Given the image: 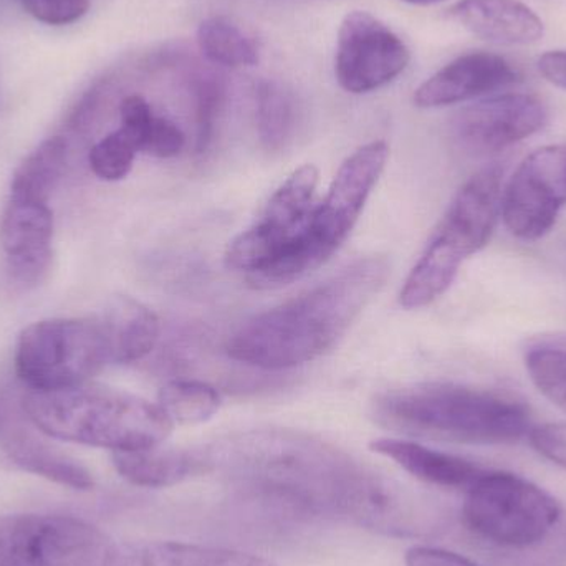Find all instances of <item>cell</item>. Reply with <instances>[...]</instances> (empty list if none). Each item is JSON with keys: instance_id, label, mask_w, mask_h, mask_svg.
Masks as SVG:
<instances>
[{"instance_id": "cell-1", "label": "cell", "mask_w": 566, "mask_h": 566, "mask_svg": "<svg viewBox=\"0 0 566 566\" xmlns=\"http://www.w3.org/2000/svg\"><path fill=\"white\" fill-rule=\"evenodd\" d=\"M206 455L209 472L293 514L345 518L381 532L395 511V481L312 436L245 432L206 448Z\"/></svg>"}, {"instance_id": "cell-2", "label": "cell", "mask_w": 566, "mask_h": 566, "mask_svg": "<svg viewBox=\"0 0 566 566\" xmlns=\"http://www.w3.org/2000/svg\"><path fill=\"white\" fill-rule=\"evenodd\" d=\"M386 259L353 262L308 292L249 319L228 343L235 361L282 371L325 355L388 279Z\"/></svg>"}, {"instance_id": "cell-3", "label": "cell", "mask_w": 566, "mask_h": 566, "mask_svg": "<svg viewBox=\"0 0 566 566\" xmlns=\"http://www.w3.org/2000/svg\"><path fill=\"white\" fill-rule=\"evenodd\" d=\"M379 424L408 434L468 444H511L528 436L521 401L454 382H424L385 392L373 405Z\"/></svg>"}, {"instance_id": "cell-4", "label": "cell", "mask_w": 566, "mask_h": 566, "mask_svg": "<svg viewBox=\"0 0 566 566\" xmlns=\"http://www.w3.org/2000/svg\"><path fill=\"white\" fill-rule=\"evenodd\" d=\"M20 398L30 421L49 438L112 452L156 448L175 428L158 405L93 382Z\"/></svg>"}, {"instance_id": "cell-5", "label": "cell", "mask_w": 566, "mask_h": 566, "mask_svg": "<svg viewBox=\"0 0 566 566\" xmlns=\"http://www.w3.org/2000/svg\"><path fill=\"white\" fill-rule=\"evenodd\" d=\"M388 156L385 142H373L346 158L328 195L313 208L305 229L271 264L249 274V285L258 290L281 289L329 261L352 234L373 188L385 171Z\"/></svg>"}, {"instance_id": "cell-6", "label": "cell", "mask_w": 566, "mask_h": 566, "mask_svg": "<svg viewBox=\"0 0 566 566\" xmlns=\"http://www.w3.org/2000/svg\"><path fill=\"white\" fill-rule=\"evenodd\" d=\"M502 181L504 169L491 165L459 189L402 285L399 303L406 310L422 308L444 295L464 261L489 244L501 218Z\"/></svg>"}, {"instance_id": "cell-7", "label": "cell", "mask_w": 566, "mask_h": 566, "mask_svg": "<svg viewBox=\"0 0 566 566\" xmlns=\"http://www.w3.org/2000/svg\"><path fill=\"white\" fill-rule=\"evenodd\" d=\"M112 365L98 315L32 323L19 336L15 371L29 391H60L90 382Z\"/></svg>"}, {"instance_id": "cell-8", "label": "cell", "mask_w": 566, "mask_h": 566, "mask_svg": "<svg viewBox=\"0 0 566 566\" xmlns=\"http://www.w3.org/2000/svg\"><path fill=\"white\" fill-rule=\"evenodd\" d=\"M560 517L554 495L511 472L485 471L465 497L468 527L501 547H532L554 531Z\"/></svg>"}, {"instance_id": "cell-9", "label": "cell", "mask_w": 566, "mask_h": 566, "mask_svg": "<svg viewBox=\"0 0 566 566\" xmlns=\"http://www.w3.org/2000/svg\"><path fill=\"white\" fill-rule=\"evenodd\" d=\"M113 545L75 515H0V566H106Z\"/></svg>"}, {"instance_id": "cell-10", "label": "cell", "mask_w": 566, "mask_h": 566, "mask_svg": "<svg viewBox=\"0 0 566 566\" xmlns=\"http://www.w3.org/2000/svg\"><path fill=\"white\" fill-rule=\"evenodd\" d=\"M318 169L305 165L293 171L272 195L258 221L239 234L226 252V265L254 274L275 258L305 229L315 208Z\"/></svg>"}, {"instance_id": "cell-11", "label": "cell", "mask_w": 566, "mask_h": 566, "mask_svg": "<svg viewBox=\"0 0 566 566\" xmlns=\"http://www.w3.org/2000/svg\"><path fill=\"white\" fill-rule=\"evenodd\" d=\"M566 206V143L535 149L502 191L505 228L521 241H538L557 224Z\"/></svg>"}, {"instance_id": "cell-12", "label": "cell", "mask_w": 566, "mask_h": 566, "mask_svg": "<svg viewBox=\"0 0 566 566\" xmlns=\"http://www.w3.org/2000/svg\"><path fill=\"white\" fill-rule=\"evenodd\" d=\"M409 60L406 43L371 13L353 10L343 19L335 75L346 92L363 95L382 88L405 72Z\"/></svg>"}, {"instance_id": "cell-13", "label": "cell", "mask_w": 566, "mask_h": 566, "mask_svg": "<svg viewBox=\"0 0 566 566\" xmlns=\"http://www.w3.org/2000/svg\"><path fill=\"white\" fill-rule=\"evenodd\" d=\"M547 122V105L538 96L502 93L461 109L452 119V135L469 155L488 156L537 135Z\"/></svg>"}, {"instance_id": "cell-14", "label": "cell", "mask_w": 566, "mask_h": 566, "mask_svg": "<svg viewBox=\"0 0 566 566\" xmlns=\"http://www.w3.org/2000/svg\"><path fill=\"white\" fill-rule=\"evenodd\" d=\"M0 449L7 458L30 474L73 491H92V472L52 444L22 408V398L0 395Z\"/></svg>"}, {"instance_id": "cell-15", "label": "cell", "mask_w": 566, "mask_h": 566, "mask_svg": "<svg viewBox=\"0 0 566 566\" xmlns=\"http://www.w3.org/2000/svg\"><path fill=\"white\" fill-rule=\"evenodd\" d=\"M53 212L49 202L9 196L0 218V245L10 277L39 285L53 259Z\"/></svg>"}, {"instance_id": "cell-16", "label": "cell", "mask_w": 566, "mask_h": 566, "mask_svg": "<svg viewBox=\"0 0 566 566\" xmlns=\"http://www.w3.org/2000/svg\"><path fill=\"white\" fill-rule=\"evenodd\" d=\"M522 75L514 63L497 53H464L426 80L415 93L419 108H442L495 95L517 85Z\"/></svg>"}, {"instance_id": "cell-17", "label": "cell", "mask_w": 566, "mask_h": 566, "mask_svg": "<svg viewBox=\"0 0 566 566\" xmlns=\"http://www.w3.org/2000/svg\"><path fill=\"white\" fill-rule=\"evenodd\" d=\"M452 19L495 45H532L545 33L544 20L521 0H458Z\"/></svg>"}, {"instance_id": "cell-18", "label": "cell", "mask_w": 566, "mask_h": 566, "mask_svg": "<svg viewBox=\"0 0 566 566\" xmlns=\"http://www.w3.org/2000/svg\"><path fill=\"white\" fill-rule=\"evenodd\" d=\"M369 449L382 458L391 459L419 481L436 488L468 492L485 472L484 468L468 459L436 451L405 439H375Z\"/></svg>"}, {"instance_id": "cell-19", "label": "cell", "mask_w": 566, "mask_h": 566, "mask_svg": "<svg viewBox=\"0 0 566 566\" xmlns=\"http://www.w3.org/2000/svg\"><path fill=\"white\" fill-rule=\"evenodd\" d=\"M106 566H277L268 558L231 548L182 542L113 545Z\"/></svg>"}, {"instance_id": "cell-20", "label": "cell", "mask_w": 566, "mask_h": 566, "mask_svg": "<svg viewBox=\"0 0 566 566\" xmlns=\"http://www.w3.org/2000/svg\"><path fill=\"white\" fill-rule=\"evenodd\" d=\"M116 472L129 484L146 489H165L181 484L195 475L209 472L208 455L196 449H139L113 452Z\"/></svg>"}, {"instance_id": "cell-21", "label": "cell", "mask_w": 566, "mask_h": 566, "mask_svg": "<svg viewBox=\"0 0 566 566\" xmlns=\"http://www.w3.org/2000/svg\"><path fill=\"white\" fill-rule=\"evenodd\" d=\"M98 318L108 339L112 365L142 361L158 345V316L138 300L116 296Z\"/></svg>"}, {"instance_id": "cell-22", "label": "cell", "mask_w": 566, "mask_h": 566, "mask_svg": "<svg viewBox=\"0 0 566 566\" xmlns=\"http://www.w3.org/2000/svg\"><path fill=\"white\" fill-rule=\"evenodd\" d=\"M69 165V142L63 136L45 139L13 172L10 196L50 202V196Z\"/></svg>"}, {"instance_id": "cell-23", "label": "cell", "mask_w": 566, "mask_h": 566, "mask_svg": "<svg viewBox=\"0 0 566 566\" xmlns=\"http://www.w3.org/2000/svg\"><path fill=\"white\" fill-rule=\"evenodd\" d=\"M221 405V395L208 382L176 379L159 389L158 406L172 424H201L218 415Z\"/></svg>"}, {"instance_id": "cell-24", "label": "cell", "mask_w": 566, "mask_h": 566, "mask_svg": "<svg viewBox=\"0 0 566 566\" xmlns=\"http://www.w3.org/2000/svg\"><path fill=\"white\" fill-rule=\"evenodd\" d=\"M201 52L218 65L254 66L259 63V50L241 27L226 17H209L198 29Z\"/></svg>"}, {"instance_id": "cell-25", "label": "cell", "mask_w": 566, "mask_h": 566, "mask_svg": "<svg viewBox=\"0 0 566 566\" xmlns=\"http://www.w3.org/2000/svg\"><path fill=\"white\" fill-rule=\"evenodd\" d=\"M292 125V96L281 83L265 80L258 88V128L264 148L269 151L281 149L289 139Z\"/></svg>"}, {"instance_id": "cell-26", "label": "cell", "mask_w": 566, "mask_h": 566, "mask_svg": "<svg viewBox=\"0 0 566 566\" xmlns=\"http://www.w3.org/2000/svg\"><path fill=\"white\" fill-rule=\"evenodd\" d=\"M525 366L538 391L566 412V348L542 343L527 353Z\"/></svg>"}, {"instance_id": "cell-27", "label": "cell", "mask_w": 566, "mask_h": 566, "mask_svg": "<svg viewBox=\"0 0 566 566\" xmlns=\"http://www.w3.org/2000/svg\"><path fill=\"white\" fill-rule=\"evenodd\" d=\"M136 153H138V148L135 143L122 129H116L99 139L90 149V169L102 181H122L132 171Z\"/></svg>"}, {"instance_id": "cell-28", "label": "cell", "mask_w": 566, "mask_h": 566, "mask_svg": "<svg viewBox=\"0 0 566 566\" xmlns=\"http://www.w3.org/2000/svg\"><path fill=\"white\" fill-rule=\"evenodd\" d=\"M192 88H195L196 122H198L196 149L198 153H205L214 136L216 119L224 99V88L212 75L196 76Z\"/></svg>"}, {"instance_id": "cell-29", "label": "cell", "mask_w": 566, "mask_h": 566, "mask_svg": "<svg viewBox=\"0 0 566 566\" xmlns=\"http://www.w3.org/2000/svg\"><path fill=\"white\" fill-rule=\"evenodd\" d=\"M186 135L172 119L155 116L143 143L142 153L153 158H175L185 149Z\"/></svg>"}, {"instance_id": "cell-30", "label": "cell", "mask_w": 566, "mask_h": 566, "mask_svg": "<svg viewBox=\"0 0 566 566\" xmlns=\"http://www.w3.org/2000/svg\"><path fill=\"white\" fill-rule=\"evenodd\" d=\"M23 7L46 25H69L88 12L90 0H23Z\"/></svg>"}, {"instance_id": "cell-31", "label": "cell", "mask_w": 566, "mask_h": 566, "mask_svg": "<svg viewBox=\"0 0 566 566\" xmlns=\"http://www.w3.org/2000/svg\"><path fill=\"white\" fill-rule=\"evenodd\" d=\"M155 116L149 103L139 95L126 96L119 105V118H122L119 129L135 143L138 153H142L143 143Z\"/></svg>"}, {"instance_id": "cell-32", "label": "cell", "mask_w": 566, "mask_h": 566, "mask_svg": "<svg viewBox=\"0 0 566 566\" xmlns=\"http://www.w3.org/2000/svg\"><path fill=\"white\" fill-rule=\"evenodd\" d=\"M532 448L566 471V422L534 426L528 432Z\"/></svg>"}, {"instance_id": "cell-33", "label": "cell", "mask_w": 566, "mask_h": 566, "mask_svg": "<svg viewBox=\"0 0 566 566\" xmlns=\"http://www.w3.org/2000/svg\"><path fill=\"white\" fill-rule=\"evenodd\" d=\"M406 566H481L454 552L434 547H412L406 554Z\"/></svg>"}, {"instance_id": "cell-34", "label": "cell", "mask_w": 566, "mask_h": 566, "mask_svg": "<svg viewBox=\"0 0 566 566\" xmlns=\"http://www.w3.org/2000/svg\"><path fill=\"white\" fill-rule=\"evenodd\" d=\"M538 73L557 88L566 92V50H551L537 60Z\"/></svg>"}, {"instance_id": "cell-35", "label": "cell", "mask_w": 566, "mask_h": 566, "mask_svg": "<svg viewBox=\"0 0 566 566\" xmlns=\"http://www.w3.org/2000/svg\"><path fill=\"white\" fill-rule=\"evenodd\" d=\"M406 3H412V6H436V3L446 2V0H402Z\"/></svg>"}, {"instance_id": "cell-36", "label": "cell", "mask_w": 566, "mask_h": 566, "mask_svg": "<svg viewBox=\"0 0 566 566\" xmlns=\"http://www.w3.org/2000/svg\"><path fill=\"white\" fill-rule=\"evenodd\" d=\"M548 343H554V345L564 346V348H566V336L565 338L552 339V342Z\"/></svg>"}]
</instances>
